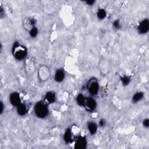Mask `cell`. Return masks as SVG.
Returning <instances> with one entry per match:
<instances>
[{
  "mask_svg": "<svg viewBox=\"0 0 149 149\" xmlns=\"http://www.w3.org/2000/svg\"><path fill=\"white\" fill-rule=\"evenodd\" d=\"M12 52L13 57L18 61H21L26 59L27 55V48L19 42H15L12 46Z\"/></svg>",
  "mask_w": 149,
  "mask_h": 149,
  "instance_id": "cell-1",
  "label": "cell"
},
{
  "mask_svg": "<svg viewBox=\"0 0 149 149\" xmlns=\"http://www.w3.org/2000/svg\"><path fill=\"white\" fill-rule=\"evenodd\" d=\"M48 105L44 101H40L36 103L34 107V112L37 118L43 119L48 116L49 113Z\"/></svg>",
  "mask_w": 149,
  "mask_h": 149,
  "instance_id": "cell-2",
  "label": "cell"
},
{
  "mask_svg": "<svg viewBox=\"0 0 149 149\" xmlns=\"http://www.w3.org/2000/svg\"><path fill=\"white\" fill-rule=\"evenodd\" d=\"M87 90L92 96L96 95L100 90V84L98 80L94 77L90 79L86 85Z\"/></svg>",
  "mask_w": 149,
  "mask_h": 149,
  "instance_id": "cell-3",
  "label": "cell"
},
{
  "mask_svg": "<svg viewBox=\"0 0 149 149\" xmlns=\"http://www.w3.org/2000/svg\"><path fill=\"white\" fill-rule=\"evenodd\" d=\"M50 76V70L45 65L41 66L38 70V79L41 81L47 80Z\"/></svg>",
  "mask_w": 149,
  "mask_h": 149,
  "instance_id": "cell-4",
  "label": "cell"
},
{
  "mask_svg": "<svg viewBox=\"0 0 149 149\" xmlns=\"http://www.w3.org/2000/svg\"><path fill=\"white\" fill-rule=\"evenodd\" d=\"M149 31V20L147 18L141 20L137 26V31L140 34H146Z\"/></svg>",
  "mask_w": 149,
  "mask_h": 149,
  "instance_id": "cell-5",
  "label": "cell"
},
{
  "mask_svg": "<svg viewBox=\"0 0 149 149\" xmlns=\"http://www.w3.org/2000/svg\"><path fill=\"white\" fill-rule=\"evenodd\" d=\"M97 101L93 97H89L86 98L84 107L87 112H93L97 108Z\"/></svg>",
  "mask_w": 149,
  "mask_h": 149,
  "instance_id": "cell-6",
  "label": "cell"
},
{
  "mask_svg": "<svg viewBox=\"0 0 149 149\" xmlns=\"http://www.w3.org/2000/svg\"><path fill=\"white\" fill-rule=\"evenodd\" d=\"M87 140L84 136H79L74 140V148L76 149H84L87 146Z\"/></svg>",
  "mask_w": 149,
  "mask_h": 149,
  "instance_id": "cell-7",
  "label": "cell"
},
{
  "mask_svg": "<svg viewBox=\"0 0 149 149\" xmlns=\"http://www.w3.org/2000/svg\"><path fill=\"white\" fill-rule=\"evenodd\" d=\"M9 101L10 104L16 107L22 102V99L19 93L17 91H13L11 93L9 97Z\"/></svg>",
  "mask_w": 149,
  "mask_h": 149,
  "instance_id": "cell-8",
  "label": "cell"
},
{
  "mask_svg": "<svg viewBox=\"0 0 149 149\" xmlns=\"http://www.w3.org/2000/svg\"><path fill=\"white\" fill-rule=\"evenodd\" d=\"M100 71L101 75H106L110 70V64L108 60L102 59L101 60L99 63Z\"/></svg>",
  "mask_w": 149,
  "mask_h": 149,
  "instance_id": "cell-9",
  "label": "cell"
},
{
  "mask_svg": "<svg viewBox=\"0 0 149 149\" xmlns=\"http://www.w3.org/2000/svg\"><path fill=\"white\" fill-rule=\"evenodd\" d=\"M65 77V71L62 68H59L56 70L55 74H54V80L57 83H61L62 82Z\"/></svg>",
  "mask_w": 149,
  "mask_h": 149,
  "instance_id": "cell-10",
  "label": "cell"
},
{
  "mask_svg": "<svg viewBox=\"0 0 149 149\" xmlns=\"http://www.w3.org/2000/svg\"><path fill=\"white\" fill-rule=\"evenodd\" d=\"M56 94L52 91L47 92L44 96V101L48 104H52L56 101Z\"/></svg>",
  "mask_w": 149,
  "mask_h": 149,
  "instance_id": "cell-11",
  "label": "cell"
},
{
  "mask_svg": "<svg viewBox=\"0 0 149 149\" xmlns=\"http://www.w3.org/2000/svg\"><path fill=\"white\" fill-rule=\"evenodd\" d=\"M87 127L89 133L91 135H94L98 130V125L97 123H95L94 121H90L87 123Z\"/></svg>",
  "mask_w": 149,
  "mask_h": 149,
  "instance_id": "cell-12",
  "label": "cell"
},
{
  "mask_svg": "<svg viewBox=\"0 0 149 149\" xmlns=\"http://www.w3.org/2000/svg\"><path fill=\"white\" fill-rule=\"evenodd\" d=\"M63 141L66 144L71 143L73 141V133L70 128H68L65 131L63 136Z\"/></svg>",
  "mask_w": 149,
  "mask_h": 149,
  "instance_id": "cell-13",
  "label": "cell"
},
{
  "mask_svg": "<svg viewBox=\"0 0 149 149\" xmlns=\"http://www.w3.org/2000/svg\"><path fill=\"white\" fill-rule=\"evenodd\" d=\"M16 108V112L17 114L21 116H24L28 112L27 106L23 102H21Z\"/></svg>",
  "mask_w": 149,
  "mask_h": 149,
  "instance_id": "cell-14",
  "label": "cell"
},
{
  "mask_svg": "<svg viewBox=\"0 0 149 149\" xmlns=\"http://www.w3.org/2000/svg\"><path fill=\"white\" fill-rule=\"evenodd\" d=\"M144 97V94L143 91H139L134 93L132 98V102L133 104L138 103L139 102L141 101Z\"/></svg>",
  "mask_w": 149,
  "mask_h": 149,
  "instance_id": "cell-15",
  "label": "cell"
},
{
  "mask_svg": "<svg viewBox=\"0 0 149 149\" xmlns=\"http://www.w3.org/2000/svg\"><path fill=\"white\" fill-rule=\"evenodd\" d=\"M26 70L27 73H32L33 71L35 69V64L33 59H27L26 61Z\"/></svg>",
  "mask_w": 149,
  "mask_h": 149,
  "instance_id": "cell-16",
  "label": "cell"
},
{
  "mask_svg": "<svg viewBox=\"0 0 149 149\" xmlns=\"http://www.w3.org/2000/svg\"><path fill=\"white\" fill-rule=\"evenodd\" d=\"M86 97L82 93H79L76 98V103L77 104V105L80 107H84L85 102H86Z\"/></svg>",
  "mask_w": 149,
  "mask_h": 149,
  "instance_id": "cell-17",
  "label": "cell"
},
{
  "mask_svg": "<svg viewBox=\"0 0 149 149\" xmlns=\"http://www.w3.org/2000/svg\"><path fill=\"white\" fill-rule=\"evenodd\" d=\"M36 20L33 17H31V18H29L26 20L24 23V26L27 29L30 30L33 27L36 26Z\"/></svg>",
  "mask_w": 149,
  "mask_h": 149,
  "instance_id": "cell-18",
  "label": "cell"
},
{
  "mask_svg": "<svg viewBox=\"0 0 149 149\" xmlns=\"http://www.w3.org/2000/svg\"><path fill=\"white\" fill-rule=\"evenodd\" d=\"M96 15L98 19L100 20H102L105 19V17H107V11L104 8H100L97 10Z\"/></svg>",
  "mask_w": 149,
  "mask_h": 149,
  "instance_id": "cell-19",
  "label": "cell"
},
{
  "mask_svg": "<svg viewBox=\"0 0 149 149\" xmlns=\"http://www.w3.org/2000/svg\"><path fill=\"white\" fill-rule=\"evenodd\" d=\"M38 33V30L37 26H35L31 29L30 30H29V34L30 36L32 38H35L37 36Z\"/></svg>",
  "mask_w": 149,
  "mask_h": 149,
  "instance_id": "cell-20",
  "label": "cell"
},
{
  "mask_svg": "<svg viewBox=\"0 0 149 149\" xmlns=\"http://www.w3.org/2000/svg\"><path fill=\"white\" fill-rule=\"evenodd\" d=\"M130 80H131V79L129 76H123L122 77H121L120 78V81H121V83L122 84L123 86H127L130 82Z\"/></svg>",
  "mask_w": 149,
  "mask_h": 149,
  "instance_id": "cell-21",
  "label": "cell"
},
{
  "mask_svg": "<svg viewBox=\"0 0 149 149\" xmlns=\"http://www.w3.org/2000/svg\"><path fill=\"white\" fill-rule=\"evenodd\" d=\"M113 27V29H115L116 30L119 29L120 27V22L119 21V20H115L112 24Z\"/></svg>",
  "mask_w": 149,
  "mask_h": 149,
  "instance_id": "cell-22",
  "label": "cell"
},
{
  "mask_svg": "<svg viewBox=\"0 0 149 149\" xmlns=\"http://www.w3.org/2000/svg\"><path fill=\"white\" fill-rule=\"evenodd\" d=\"M142 125L144 128H148L149 127V119L148 118H145L142 122Z\"/></svg>",
  "mask_w": 149,
  "mask_h": 149,
  "instance_id": "cell-23",
  "label": "cell"
},
{
  "mask_svg": "<svg viewBox=\"0 0 149 149\" xmlns=\"http://www.w3.org/2000/svg\"><path fill=\"white\" fill-rule=\"evenodd\" d=\"M97 124H98V126H100V127H104L106 125V120L104 119L101 118L99 120L98 123Z\"/></svg>",
  "mask_w": 149,
  "mask_h": 149,
  "instance_id": "cell-24",
  "label": "cell"
},
{
  "mask_svg": "<svg viewBox=\"0 0 149 149\" xmlns=\"http://www.w3.org/2000/svg\"><path fill=\"white\" fill-rule=\"evenodd\" d=\"M95 2H96V1H95V0H87V1H84L85 3H86L87 5L89 6L94 5L95 4Z\"/></svg>",
  "mask_w": 149,
  "mask_h": 149,
  "instance_id": "cell-25",
  "label": "cell"
},
{
  "mask_svg": "<svg viewBox=\"0 0 149 149\" xmlns=\"http://www.w3.org/2000/svg\"><path fill=\"white\" fill-rule=\"evenodd\" d=\"M3 108H4V105H3V102L1 101V112H0L1 115H2L3 112Z\"/></svg>",
  "mask_w": 149,
  "mask_h": 149,
  "instance_id": "cell-26",
  "label": "cell"
}]
</instances>
